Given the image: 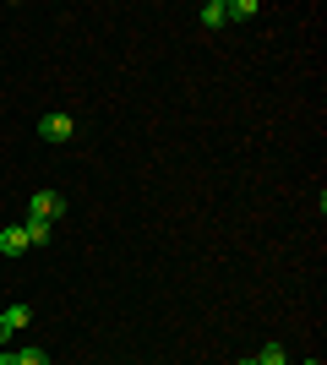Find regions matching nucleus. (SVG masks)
Instances as JSON below:
<instances>
[{"instance_id":"f03ea898","label":"nucleus","mask_w":327,"mask_h":365,"mask_svg":"<svg viewBox=\"0 0 327 365\" xmlns=\"http://www.w3.org/2000/svg\"><path fill=\"white\" fill-rule=\"evenodd\" d=\"M61 213H66V197H55V191H33V202H28V218H49V224H55Z\"/></svg>"},{"instance_id":"39448f33","label":"nucleus","mask_w":327,"mask_h":365,"mask_svg":"<svg viewBox=\"0 0 327 365\" xmlns=\"http://www.w3.org/2000/svg\"><path fill=\"white\" fill-rule=\"evenodd\" d=\"M197 16H202V28H224V22H229V6H224V0H207Z\"/></svg>"},{"instance_id":"7ed1b4c3","label":"nucleus","mask_w":327,"mask_h":365,"mask_svg":"<svg viewBox=\"0 0 327 365\" xmlns=\"http://www.w3.org/2000/svg\"><path fill=\"white\" fill-rule=\"evenodd\" d=\"M22 251H28V235H22V224L0 229V257H22Z\"/></svg>"},{"instance_id":"0eeeda50","label":"nucleus","mask_w":327,"mask_h":365,"mask_svg":"<svg viewBox=\"0 0 327 365\" xmlns=\"http://www.w3.org/2000/svg\"><path fill=\"white\" fill-rule=\"evenodd\" d=\"M256 365H295V360H289V354H284L279 344H267V349L256 354Z\"/></svg>"},{"instance_id":"9b49d317","label":"nucleus","mask_w":327,"mask_h":365,"mask_svg":"<svg viewBox=\"0 0 327 365\" xmlns=\"http://www.w3.org/2000/svg\"><path fill=\"white\" fill-rule=\"evenodd\" d=\"M234 365H256V354H246V360H234Z\"/></svg>"},{"instance_id":"20e7f679","label":"nucleus","mask_w":327,"mask_h":365,"mask_svg":"<svg viewBox=\"0 0 327 365\" xmlns=\"http://www.w3.org/2000/svg\"><path fill=\"white\" fill-rule=\"evenodd\" d=\"M22 235H28V245H49V240H55V224H49V218H28Z\"/></svg>"},{"instance_id":"f8f14e48","label":"nucleus","mask_w":327,"mask_h":365,"mask_svg":"<svg viewBox=\"0 0 327 365\" xmlns=\"http://www.w3.org/2000/svg\"><path fill=\"white\" fill-rule=\"evenodd\" d=\"M0 365H11V349H6V354H0Z\"/></svg>"},{"instance_id":"ddd939ff","label":"nucleus","mask_w":327,"mask_h":365,"mask_svg":"<svg viewBox=\"0 0 327 365\" xmlns=\"http://www.w3.org/2000/svg\"><path fill=\"white\" fill-rule=\"evenodd\" d=\"M306 365H322V360H306Z\"/></svg>"},{"instance_id":"f257e3e1","label":"nucleus","mask_w":327,"mask_h":365,"mask_svg":"<svg viewBox=\"0 0 327 365\" xmlns=\"http://www.w3.org/2000/svg\"><path fill=\"white\" fill-rule=\"evenodd\" d=\"M38 137H44V142H71V137H77V120L55 109V115H44V120H38Z\"/></svg>"},{"instance_id":"423d86ee","label":"nucleus","mask_w":327,"mask_h":365,"mask_svg":"<svg viewBox=\"0 0 327 365\" xmlns=\"http://www.w3.org/2000/svg\"><path fill=\"white\" fill-rule=\"evenodd\" d=\"M0 317H6V327H28V322H33V305H28V300H16V305H6Z\"/></svg>"},{"instance_id":"6e6552de","label":"nucleus","mask_w":327,"mask_h":365,"mask_svg":"<svg viewBox=\"0 0 327 365\" xmlns=\"http://www.w3.org/2000/svg\"><path fill=\"white\" fill-rule=\"evenodd\" d=\"M11 365H49V354H44V349H16Z\"/></svg>"},{"instance_id":"1a4fd4ad","label":"nucleus","mask_w":327,"mask_h":365,"mask_svg":"<svg viewBox=\"0 0 327 365\" xmlns=\"http://www.w3.org/2000/svg\"><path fill=\"white\" fill-rule=\"evenodd\" d=\"M246 16H256V0H234V6H229V22H246Z\"/></svg>"},{"instance_id":"9d476101","label":"nucleus","mask_w":327,"mask_h":365,"mask_svg":"<svg viewBox=\"0 0 327 365\" xmlns=\"http://www.w3.org/2000/svg\"><path fill=\"white\" fill-rule=\"evenodd\" d=\"M6 333H11V327H6V317H0V344H6Z\"/></svg>"}]
</instances>
